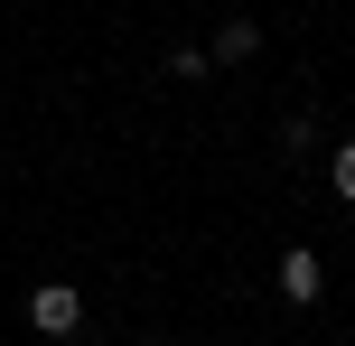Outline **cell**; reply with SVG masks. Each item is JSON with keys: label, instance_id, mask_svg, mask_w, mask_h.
Segmentation results:
<instances>
[{"label": "cell", "instance_id": "cell-4", "mask_svg": "<svg viewBox=\"0 0 355 346\" xmlns=\"http://www.w3.org/2000/svg\"><path fill=\"white\" fill-rule=\"evenodd\" d=\"M206 66H215L206 47H168V75H178V85H196V75H206Z\"/></svg>", "mask_w": 355, "mask_h": 346}, {"label": "cell", "instance_id": "cell-6", "mask_svg": "<svg viewBox=\"0 0 355 346\" xmlns=\"http://www.w3.org/2000/svg\"><path fill=\"white\" fill-rule=\"evenodd\" d=\"M159 346H168V337H159Z\"/></svg>", "mask_w": 355, "mask_h": 346}, {"label": "cell", "instance_id": "cell-3", "mask_svg": "<svg viewBox=\"0 0 355 346\" xmlns=\"http://www.w3.org/2000/svg\"><path fill=\"white\" fill-rule=\"evenodd\" d=\"M252 47H262V28H252V19H225V28H215V47H206V56H215V66H243Z\"/></svg>", "mask_w": 355, "mask_h": 346}, {"label": "cell", "instance_id": "cell-5", "mask_svg": "<svg viewBox=\"0 0 355 346\" xmlns=\"http://www.w3.org/2000/svg\"><path fill=\"white\" fill-rule=\"evenodd\" d=\"M327 187H337V197H346V206H355V141H346V150H337V159H327Z\"/></svg>", "mask_w": 355, "mask_h": 346}, {"label": "cell", "instance_id": "cell-1", "mask_svg": "<svg viewBox=\"0 0 355 346\" xmlns=\"http://www.w3.org/2000/svg\"><path fill=\"white\" fill-rule=\"evenodd\" d=\"M28 328H37V337H75V328H85V300H75L66 281H47V291L28 300Z\"/></svg>", "mask_w": 355, "mask_h": 346}, {"label": "cell", "instance_id": "cell-2", "mask_svg": "<svg viewBox=\"0 0 355 346\" xmlns=\"http://www.w3.org/2000/svg\"><path fill=\"white\" fill-rule=\"evenodd\" d=\"M318 291H327V262L309 253V243H290V253H281V300H300V309H309Z\"/></svg>", "mask_w": 355, "mask_h": 346}]
</instances>
